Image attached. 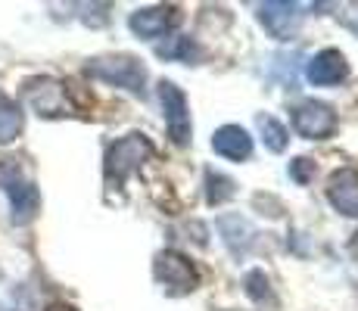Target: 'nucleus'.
<instances>
[{
  "mask_svg": "<svg viewBox=\"0 0 358 311\" xmlns=\"http://www.w3.org/2000/svg\"><path fill=\"white\" fill-rule=\"evenodd\" d=\"M150 156H153V143H150L143 134L122 137V140H115L106 153V178L115 184H125V178L134 175Z\"/></svg>",
  "mask_w": 358,
  "mask_h": 311,
  "instance_id": "1",
  "label": "nucleus"
},
{
  "mask_svg": "<svg viewBox=\"0 0 358 311\" xmlns=\"http://www.w3.org/2000/svg\"><path fill=\"white\" fill-rule=\"evenodd\" d=\"M87 75L106 81V85L125 87L131 94H143L147 85V68L141 66V59L134 57H100L87 62Z\"/></svg>",
  "mask_w": 358,
  "mask_h": 311,
  "instance_id": "2",
  "label": "nucleus"
},
{
  "mask_svg": "<svg viewBox=\"0 0 358 311\" xmlns=\"http://www.w3.org/2000/svg\"><path fill=\"white\" fill-rule=\"evenodd\" d=\"M293 128L299 137L306 140H324L336 131V113L327 106V103L318 100H302L299 106L293 109Z\"/></svg>",
  "mask_w": 358,
  "mask_h": 311,
  "instance_id": "3",
  "label": "nucleus"
},
{
  "mask_svg": "<svg viewBox=\"0 0 358 311\" xmlns=\"http://www.w3.org/2000/svg\"><path fill=\"white\" fill-rule=\"evenodd\" d=\"M159 103H162V115H165V128H169L171 140L178 147L190 140V109H187V96L181 94V87L171 81H159Z\"/></svg>",
  "mask_w": 358,
  "mask_h": 311,
  "instance_id": "4",
  "label": "nucleus"
},
{
  "mask_svg": "<svg viewBox=\"0 0 358 311\" xmlns=\"http://www.w3.org/2000/svg\"><path fill=\"white\" fill-rule=\"evenodd\" d=\"M306 6L290 3V0H274V3H262L259 6V22L265 25V31L278 41H290L296 31L302 29V19H306Z\"/></svg>",
  "mask_w": 358,
  "mask_h": 311,
  "instance_id": "5",
  "label": "nucleus"
},
{
  "mask_svg": "<svg viewBox=\"0 0 358 311\" xmlns=\"http://www.w3.org/2000/svg\"><path fill=\"white\" fill-rule=\"evenodd\" d=\"M156 280H159L171 296H184V293H190V289H196L194 265L178 252H162L159 259H156Z\"/></svg>",
  "mask_w": 358,
  "mask_h": 311,
  "instance_id": "6",
  "label": "nucleus"
},
{
  "mask_svg": "<svg viewBox=\"0 0 358 311\" xmlns=\"http://www.w3.org/2000/svg\"><path fill=\"white\" fill-rule=\"evenodd\" d=\"M25 100L38 115L53 119V115H66V91L59 81L53 78H34L25 85Z\"/></svg>",
  "mask_w": 358,
  "mask_h": 311,
  "instance_id": "7",
  "label": "nucleus"
},
{
  "mask_svg": "<svg viewBox=\"0 0 358 311\" xmlns=\"http://www.w3.org/2000/svg\"><path fill=\"white\" fill-rule=\"evenodd\" d=\"M0 184H3L6 196H10L13 221H16V224H29V221L38 215V205H41L38 187L31 181H22L16 171H10V178H0Z\"/></svg>",
  "mask_w": 358,
  "mask_h": 311,
  "instance_id": "8",
  "label": "nucleus"
},
{
  "mask_svg": "<svg viewBox=\"0 0 358 311\" xmlns=\"http://www.w3.org/2000/svg\"><path fill=\"white\" fill-rule=\"evenodd\" d=\"M327 199L340 215L358 218V171L355 168L334 171L327 181Z\"/></svg>",
  "mask_w": 358,
  "mask_h": 311,
  "instance_id": "9",
  "label": "nucleus"
},
{
  "mask_svg": "<svg viewBox=\"0 0 358 311\" xmlns=\"http://www.w3.org/2000/svg\"><path fill=\"white\" fill-rule=\"evenodd\" d=\"M346 75H349V66H346V57H343L340 50L315 53L306 66V78L312 81V85H321V87L340 85V81H346Z\"/></svg>",
  "mask_w": 358,
  "mask_h": 311,
  "instance_id": "10",
  "label": "nucleus"
},
{
  "mask_svg": "<svg viewBox=\"0 0 358 311\" xmlns=\"http://www.w3.org/2000/svg\"><path fill=\"white\" fill-rule=\"evenodd\" d=\"M128 25L137 38H147V41L162 38V34L175 25V10H171V6H147V10L131 13Z\"/></svg>",
  "mask_w": 358,
  "mask_h": 311,
  "instance_id": "11",
  "label": "nucleus"
},
{
  "mask_svg": "<svg viewBox=\"0 0 358 311\" xmlns=\"http://www.w3.org/2000/svg\"><path fill=\"white\" fill-rule=\"evenodd\" d=\"M212 150L224 159H234V162H243V159L252 156V137L246 128L240 124H224L212 134Z\"/></svg>",
  "mask_w": 358,
  "mask_h": 311,
  "instance_id": "12",
  "label": "nucleus"
},
{
  "mask_svg": "<svg viewBox=\"0 0 358 311\" xmlns=\"http://www.w3.org/2000/svg\"><path fill=\"white\" fill-rule=\"evenodd\" d=\"M218 231H222L224 243H228V249L234 255H243L246 249L252 246V227L246 224L240 215H224L222 221H218Z\"/></svg>",
  "mask_w": 358,
  "mask_h": 311,
  "instance_id": "13",
  "label": "nucleus"
},
{
  "mask_svg": "<svg viewBox=\"0 0 358 311\" xmlns=\"http://www.w3.org/2000/svg\"><path fill=\"white\" fill-rule=\"evenodd\" d=\"M22 109L10 100V96L0 94V143H13L19 134H22Z\"/></svg>",
  "mask_w": 358,
  "mask_h": 311,
  "instance_id": "14",
  "label": "nucleus"
},
{
  "mask_svg": "<svg viewBox=\"0 0 358 311\" xmlns=\"http://www.w3.org/2000/svg\"><path fill=\"white\" fill-rule=\"evenodd\" d=\"M156 53L165 59H184V62H194L199 57V47L194 44L190 38H184V34H178V38H169L165 44L156 47Z\"/></svg>",
  "mask_w": 358,
  "mask_h": 311,
  "instance_id": "15",
  "label": "nucleus"
},
{
  "mask_svg": "<svg viewBox=\"0 0 358 311\" xmlns=\"http://www.w3.org/2000/svg\"><path fill=\"white\" fill-rule=\"evenodd\" d=\"M259 131H262V140L271 153H284L287 150V128L271 115H259Z\"/></svg>",
  "mask_w": 358,
  "mask_h": 311,
  "instance_id": "16",
  "label": "nucleus"
},
{
  "mask_svg": "<svg viewBox=\"0 0 358 311\" xmlns=\"http://www.w3.org/2000/svg\"><path fill=\"white\" fill-rule=\"evenodd\" d=\"M206 199H209L212 205H222V203H228V199L234 196V181L231 178H224V175H218V171H206Z\"/></svg>",
  "mask_w": 358,
  "mask_h": 311,
  "instance_id": "17",
  "label": "nucleus"
},
{
  "mask_svg": "<svg viewBox=\"0 0 358 311\" xmlns=\"http://www.w3.org/2000/svg\"><path fill=\"white\" fill-rule=\"evenodd\" d=\"M315 175V162L312 159H293L290 162V178L296 184H308Z\"/></svg>",
  "mask_w": 358,
  "mask_h": 311,
  "instance_id": "18",
  "label": "nucleus"
},
{
  "mask_svg": "<svg viewBox=\"0 0 358 311\" xmlns=\"http://www.w3.org/2000/svg\"><path fill=\"white\" fill-rule=\"evenodd\" d=\"M334 10H336V19H340L349 31L358 34V3H336Z\"/></svg>",
  "mask_w": 358,
  "mask_h": 311,
  "instance_id": "19",
  "label": "nucleus"
},
{
  "mask_svg": "<svg viewBox=\"0 0 358 311\" xmlns=\"http://www.w3.org/2000/svg\"><path fill=\"white\" fill-rule=\"evenodd\" d=\"M47 311H75V308H69V305H50Z\"/></svg>",
  "mask_w": 358,
  "mask_h": 311,
  "instance_id": "20",
  "label": "nucleus"
}]
</instances>
